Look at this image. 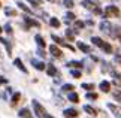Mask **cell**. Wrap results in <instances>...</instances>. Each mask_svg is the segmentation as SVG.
I'll return each instance as SVG.
<instances>
[{
    "instance_id": "obj_1",
    "label": "cell",
    "mask_w": 121,
    "mask_h": 118,
    "mask_svg": "<svg viewBox=\"0 0 121 118\" xmlns=\"http://www.w3.org/2000/svg\"><path fill=\"white\" fill-rule=\"evenodd\" d=\"M91 40H93V44H94L96 46H99V48H102V49H103L106 54H111V52H112V46H111V45L108 44V42L102 40L100 37H93Z\"/></svg>"
},
{
    "instance_id": "obj_2",
    "label": "cell",
    "mask_w": 121,
    "mask_h": 118,
    "mask_svg": "<svg viewBox=\"0 0 121 118\" xmlns=\"http://www.w3.org/2000/svg\"><path fill=\"white\" fill-rule=\"evenodd\" d=\"M33 109H35V114H36V117H38V118H43L46 115L45 108L42 106L38 100H33Z\"/></svg>"
},
{
    "instance_id": "obj_3",
    "label": "cell",
    "mask_w": 121,
    "mask_h": 118,
    "mask_svg": "<svg viewBox=\"0 0 121 118\" xmlns=\"http://www.w3.org/2000/svg\"><path fill=\"white\" fill-rule=\"evenodd\" d=\"M105 17H120V9L114 4H109L105 8Z\"/></svg>"
},
{
    "instance_id": "obj_4",
    "label": "cell",
    "mask_w": 121,
    "mask_h": 118,
    "mask_svg": "<svg viewBox=\"0 0 121 118\" xmlns=\"http://www.w3.org/2000/svg\"><path fill=\"white\" fill-rule=\"evenodd\" d=\"M111 29H112V26H111L108 21H102V22H100V30L103 31V33H106V35H111Z\"/></svg>"
},
{
    "instance_id": "obj_5",
    "label": "cell",
    "mask_w": 121,
    "mask_h": 118,
    "mask_svg": "<svg viewBox=\"0 0 121 118\" xmlns=\"http://www.w3.org/2000/svg\"><path fill=\"white\" fill-rule=\"evenodd\" d=\"M108 108L114 112V115H115V117L121 118V108H120V106H115V105H112V103H108Z\"/></svg>"
},
{
    "instance_id": "obj_6",
    "label": "cell",
    "mask_w": 121,
    "mask_h": 118,
    "mask_svg": "<svg viewBox=\"0 0 121 118\" xmlns=\"http://www.w3.org/2000/svg\"><path fill=\"white\" fill-rule=\"evenodd\" d=\"M24 21H26V24H27V29H29V27H40L39 22L35 21V20H31L30 17H24Z\"/></svg>"
},
{
    "instance_id": "obj_7",
    "label": "cell",
    "mask_w": 121,
    "mask_h": 118,
    "mask_svg": "<svg viewBox=\"0 0 121 118\" xmlns=\"http://www.w3.org/2000/svg\"><path fill=\"white\" fill-rule=\"evenodd\" d=\"M81 4H82V6L85 8V9H90V11H94V8L97 6V4L93 2V0H84Z\"/></svg>"
},
{
    "instance_id": "obj_8",
    "label": "cell",
    "mask_w": 121,
    "mask_h": 118,
    "mask_svg": "<svg viewBox=\"0 0 121 118\" xmlns=\"http://www.w3.org/2000/svg\"><path fill=\"white\" fill-rule=\"evenodd\" d=\"M63 115L66 118H76L78 117V111L76 109H66L63 112Z\"/></svg>"
},
{
    "instance_id": "obj_9",
    "label": "cell",
    "mask_w": 121,
    "mask_h": 118,
    "mask_svg": "<svg viewBox=\"0 0 121 118\" xmlns=\"http://www.w3.org/2000/svg\"><path fill=\"white\" fill-rule=\"evenodd\" d=\"M49 51H51V54H52L54 57H57V58H60V57L63 55L61 51H60V48H57L55 45H51V46H49Z\"/></svg>"
},
{
    "instance_id": "obj_10",
    "label": "cell",
    "mask_w": 121,
    "mask_h": 118,
    "mask_svg": "<svg viewBox=\"0 0 121 118\" xmlns=\"http://www.w3.org/2000/svg\"><path fill=\"white\" fill-rule=\"evenodd\" d=\"M100 90H102L103 93H109V91H111V82L102 81V82H100Z\"/></svg>"
},
{
    "instance_id": "obj_11",
    "label": "cell",
    "mask_w": 121,
    "mask_h": 118,
    "mask_svg": "<svg viewBox=\"0 0 121 118\" xmlns=\"http://www.w3.org/2000/svg\"><path fill=\"white\" fill-rule=\"evenodd\" d=\"M13 64H15L17 67H18V69L21 70V72H24V73H27V69H26V66L22 64V61H21L20 58H15V60H13Z\"/></svg>"
},
{
    "instance_id": "obj_12",
    "label": "cell",
    "mask_w": 121,
    "mask_h": 118,
    "mask_svg": "<svg viewBox=\"0 0 121 118\" xmlns=\"http://www.w3.org/2000/svg\"><path fill=\"white\" fill-rule=\"evenodd\" d=\"M112 76H114V84L117 87H121V75L117 72H112Z\"/></svg>"
},
{
    "instance_id": "obj_13",
    "label": "cell",
    "mask_w": 121,
    "mask_h": 118,
    "mask_svg": "<svg viewBox=\"0 0 121 118\" xmlns=\"http://www.w3.org/2000/svg\"><path fill=\"white\" fill-rule=\"evenodd\" d=\"M84 111H85L88 115H93V117H96V115H97V111L94 109V108L88 106V105H85V106H84Z\"/></svg>"
},
{
    "instance_id": "obj_14",
    "label": "cell",
    "mask_w": 121,
    "mask_h": 118,
    "mask_svg": "<svg viewBox=\"0 0 121 118\" xmlns=\"http://www.w3.org/2000/svg\"><path fill=\"white\" fill-rule=\"evenodd\" d=\"M31 64L35 66L38 70H45V64L42 61H38V60H31Z\"/></svg>"
},
{
    "instance_id": "obj_15",
    "label": "cell",
    "mask_w": 121,
    "mask_h": 118,
    "mask_svg": "<svg viewBox=\"0 0 121 118\" xmlns=\"http://www.w3.org/2000/svg\"><path fill=\"white\" fill-rule=\"evenodd\" d=\"M46 72H48L49 76H55V75H57V69L54 67V64H49L48 67H46Z\"/></svg>"
},
{
    "instance_id": "obj_16",
    "label": "cell",
    "mask_w": 121,
    "mask_h": 118,
    "mask_svg": "<svg viewBox=\"0 0 121 118\" xmlns=\"http://www.w3.org/2000/svg\"><path fill=\"white\" fill-rule=\"evenodd\" d=\"M20 117L21 118H31V114H30V111L27 109V108H24V109L20 111Z\"/></svg>"
},
{
    "instance_id": "obj_17",
    "label": "cell",
    "mask_w": 121,
    "mask_h": 118,
    "mask_svg": "<svg viewBox=\"0 0 121 118\" xmlns=\"http://www.w3.org/2000/svg\"><path fill=\"white\" fill-rule=\"evenodd\" d=\"M78 48H79L81 51H84V52H91V48H90L88 45L82 44V42H79V44H78Z\"/></svg>"
},
{
    "instance_id": "obj_18",
    "label": "cell",
    "mask_w": 121,
    "mask_h": 118,
    "mask_svg": "<svg viewBox=\"0 0 121 118\" xmlns=\"http://www.w3.org/2000/svg\"><path fill=\"white\" fill-rule=\"evenodd\" d=\"M4 13H6L8 17H17V11L12 8H4Z\"/></svg>"
},
{
    "instance_id": "obj_19",
    "label": "cell",
    "mask_w": 121,
    "mask_h": 118,
    "mask_svg": "<svg viewBox=\"0 0 121 118\" xmlns=\"http://www.w3.org/2000/svg\"><path fill=\"white\" fill-rule=\"evenodd\" d=\"M67 99H69L70 102H73V103H78V102H79V97H78L76 93H70V94L67 96Z\"/></svg>"
},
{
    "instance_id": "obj_20",
    "label": "cell",
    "mask_w": 121,
    "mask_h": 118,
    "mask_svg": "<svg viewBox=\"0 0 121 118\" xmlns=\"http://www.w3.org/2000/svg\"><path fill=\"white\" fill-rule=\"evenodd\" d=\"M20 99H21V94H20V93H15V94H13V96H12V102H11L12 106H15L17 103L20 102Z\"/></svg>"
},
{
    "instance_id": "obj_21",
    "label": "cell",
    "mask_w": 121,
    "mask_h": 118,
    "mask_svg": "<svg viewBox=\"0 0 121 118\" xmlns=\"http://www.w3.org/2000/svg\"><path fill=\"white\" fill-rule=\"evenodd\" d=\"M35 40H36V44H38L40 48H45V40L42 39V36H39V35H38V36L35 37Z\"/></svg>"
},
{
    "instance_id": "obj_22",
    "label": "cell",
    "mask_w": 121,
    "mask_h": 118,
    "mask_svg": "<svg viewBox=\"0 0 121 118\" xmlns=\"http://www.w3.org/2000/svg\"><path fill=\"white\" fill-rule=\"evenodd\" d=\"M66 37L69 40H75V33L72 31V29H67L66 30Z\"/></svg>"
},
{
    "instance_id": "obj_23",
    "label": "cell",
    "mask_w": 121,
    "mask_h": 118,
    "mask_svg": "<svg viewBox=\"0 0 121 118\" xmlns=\"http://www.w3.org/2000/svg\"><path fill=\"white\" fill-rule=\"evenodd\" d=\"M49 24L52 26L54 29H58V27H60V21L57 20V18H51V20H49Z\"/></svg>"
},
{
    "instance_id": "obj_24",
    "label": "cell",
    "mask_w": 121,
    "mask_h": 118,
    "mask_svg": "<svg viewBox=\"0 0 121 118\" xmlns=\"http://www.w3.org/2000/svg\"><path fill=\"white\" fill-rule=\"evenodd\" d=\"M64 21H66V22H69V21H75V13L67 12V13H66V18H64Z\"/></svg>"
},
{
    "instance_id": "obj_25",
    "label": "cell",
    "mask_w": 121,
    "mask_h": 118,
    "mask_svg": "<svg viewBox=\"0 0 121 118\" xmlns=\"http://www.w3.org/2000/svg\"><path fill=\"white\" fill-rule=\"evenodd\" d=\"M17 4H18V8H20V9H22V11H24V12H27V13H31V11H30V9H29V8H27V6H26V4H24V3H21V2H18Z\"/></svg>"
},
{
    "instance_id": "obj_26",
    "label": "cell",
    "mask_w": 121,
    "mask_h": 118,
    "mask_svg": "<svg viewBox=\"0 0 121 118\" xmlns=\"http://www.w3.org/2000/svg\"><path fill=\"white\" fill-rule=\"evenodd\" d=\"M0 42H2L3 45H6V49H8V54H11V51H12V46H11V44H9L8 40H4V39H0Z\"/></svg>"
},
{
    "instance_id": "obj_27",
    "label": "cell",
    "mask_w": 121,
    "mask_h": 118,
    "mask_svg": "<svg viewBox=\"0 0 121 118\" xmlns=\"http://www.w3.org/2000/svg\"><path fill=\"white\" fill-rule=\"evenodd\" d=\"M67 66L69 67H82V64L79 63V61H69Z\"/></svg>"
},
{
    "instance_id": "obj_28",
    "label": "cell",
    "mask_w": 121,
    "mask_h": 118,
    "mask_svg": "<svg viewBox=\"0 0 121 118\" xmlns=\"http://www.w3.org/2000/svg\"><path fill=\"white\" fill-rule=\"evenodd\" d=\"M73 88H75V87H73L72 84H64V85H63V91H72Z\"/></svg>"
},
{
    "instance_id": "obj_29",
    "label": "cell",
    "mask_w": 121,
    "mask_h": 118,
    "mask_svg": "<svg viewBox=\"0 0 121 118\" xmlns=\"http://www.w3.org/2000/svg\"><path fill=\"white\" fill-rule=\"evenodd\" d=\"M85 97L88 99V100H96V99H97V94L96 93H88Z\"/></svg>"
},
{
    "instance_id": "obj_30",
    "label": "cell",
    "mask_w": 121,
    "mask_h": 118,
    "mask_svg": "<svg viewBox=\"0 0 121 118\" xmlns=\"http://www.w3.org/2000/svg\"><path fill=\"white\" fill-rule=\"evenodd\" d=\"M63 4H64L66 8H73V0H64Z\"/></svg>"
},
{
    "instance_id": "obj_31",
    "label": "cell",
    "mask_w": 121,
    "mask_h": 118,
    "mask_svg": "<svg viewBox=\"0 0 121 118\" xmlns=\"http://www.w3.org/2000/svg\"><path fill=\"white\" fill-rule=\"evenodd\" d=\"M84 26H85V22H82V21H75V29H84Z\"/></svg>"
},
{
    "instance_id": "obj_32",
    "label": "cell",
    "mask_w": 121,
    "mask_h": 118,
    "mask_svg": "<svg viewBox=\"0 0 121 118\" xmlns=\"http://www.w3.org/2000/svg\"><path fill=\"white\" fill-rule=\"evenodd\" d=\"M82 88H85V90H88V91H90V90L94 88V84H82Z\"/></svg>"
},
{
    "instance_id": "obj_33",
    "label": "cell",
    "mask_w": 121,
    "mask_h": 118,
    "mask_svg": "<svg viewBox=\"0 0 121 118\" xmlns=\"http://www.w3.org/2000/svg\"><path fill=\"white\" fill-rule=\"evenodd\" d=\"M27 2H30L31 4H33V6H40V4H42L40 0H27Z\"/></svg>"
},
{
    "instance_id": "obj_34",
    "label": "cell",
    "mask_w": 121,
    "mask_h": 118,
    "mask_svg": "<svg viewBox=\"0 0 121 118\" xmlns=\"http://www.w3.org/2000/svg\"><path fill=\"white\" fill-rule=\"evenodd\" d=\"M72 76L73 78H81V72L79 70H72Z\"/></svg>"
},
{
    "instance_id": "obj_35",
    "label": "cell",
    "mask_w": 121,
    "mask_h": 118,
    "mask_svg": "<svg viewBox=\"0 0 121 118\" xmlns=\"http://www.w3.org/2000/svg\"><path fill=\"white\" fill-rule=\"evenodd\" d=\"M114 97L117 99L118 102H121V91H115V93H114Z\"/></svg>"
},
{
    "instance_id": "obj_36",
    "label": "cell",
    "mask_w": 121,
    "mask_h": 118,
    "mask_svg": "<svg viewBox=\"0 0 121 118\" xmlns=\"http://www.w3.org/2000/svg\"><path fill=\"white\" fill-rule=\"evenodd\" d=\"M4 30H6V33H8V35H12V27H11V24H6V27H4Z\"/></svg>"
},
{
    "instance_id": "obj_37",
    "label": "cell",
    "mask_w": 121,
    "mask_h": 118,
    "mask_svg": "<svg viewBox=\"0 0 121 118\" xmlns=\"http://www.w3.org/2000/svg\"><path fill=\"white\" fill-rule=\"evenodd\" d=\"M6 78H3V76H0V84H6Z\"/></svg>"
},
{
    "instance_id": "obj_38",
    "label": "cell",
    "mask_w": 121,
    "mask_h": 118,
    "mask_svg": "<svg viewBox=\"0 0 121 118\" xmlns=\"http://www.w3.org/2000/svg\"><path fill=\"white\" fill-rule=\"evenodd\" d=\"M115 61H118V63H121V55H115Z\"/></svg>"
},
{
    "instance_id": "obj_39",
    "label": "cell",
    "mask_w": 121,
    "mask_h": 118,
    "mask_svg": "<svg viewBox=\"0 0 121 118\" xmlns=\"http://www.w3.org/2000/svg\"><path fill=\"white\" fill-rule=\"evenodd\" d=\"M38 54H40V57H45V52H43L42 49H39V51H38Z\"/></svg>"
},
{
    "instance_id": "obj_40",
    "label": "cell",
    "mask_w": 121,
    "mask_h": 118,
    "mask_svg": "<svg viewBox=\"0 0 121 118\" xmlns=\"http://www.w3.org/2000/svg\"><path fill=\"white\" fill-rule=\"evenodd\" d=\"M45 118H52V117H51V115H45Z\"/></svg>"
},
{
    "instance_id": "obj_41",
    "label": "cell",
    "mask_w": 121,
    "mask_h": 118,
    "mask_svg": "<svg viewBox=\"0 0 121 118\" xmlns=\"http://www.w3.org/2000/svg\"><path fill=\"white\" fill-rule=\"evenodd\" d=\"M49 2H52V3H54V2H57V0H49Z\"/></svg>"
},
{
    "instance_id": "obj_42",
    "label": "cell",
    "mask_w": 121,
    "mask_h": 118,
    "mask_svg": "<svg viewBox=\"0 0 121 118\" xmlns=\"http://www.w3.org/2000/svg\"><path fill=\"white\" fill-rule=\"evenodd\" d=\"M118 39H120V44H121V36H120V37H118Z\"/></svg>"
},
{
    "instance_id": "obj_43",
    "label": "cell",
    "mask_w": 121,
    "mask_h": 118,
    "mask_svg": "<svg viewBox=\"0 0 121 118\" xmlns=\"http://www.w3.org/2000/svg\"><path fill=\"white\" fill-rule=\"evenodd\" d=\"M0 33H2V27H0Z\"/></svg>"
},
{
    "instance_id": "obj_44",
    "label": "cell",
    "mask_w": 121,
    "mask_h": 118,
    "mask_svg": "<svg viewBox=\"0 0 121 118\" xmlns=\"http://www.w3.org/2000/svg\"><path fill=\"white\" fill-rule=\"evenodd\" d=\"M94 2H97V0H94Z\"/></svg>"
},
{
    "instance_id": "obj_45",
    "label": "cell",
    "mask_w": 121,
    "mask_h": 118,
    "mask_svg": "<svg viewBox=\"0 0 121 118\" xmlns=\"http://www.w3.org/2000/svg\"><path fill=\"white\" fill-rule=\"evenodd\" d=\"M0 6H2V4H0Z\"/></svg>"
}]
</instances>
